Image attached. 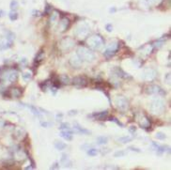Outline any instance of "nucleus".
Listing matches in <instances>:
<instances>
[{
  "instance_id": "1",
  "label": "nucleus",
  "mask_w": 171,
  "mask_h": 170,
  "mask_svg": "<svg viewBox=\"0 0 171 170\" xmlns=\"http://www.w3.org/2000/svg\"><path fill=\"white\" fill-rule=\"evenodd\" d=\"M87 44L89 45V47L95 50H100L104 44V41L101 36L99 35H92L89 39L87 40Z\"/></svg>"
},
{
  "instance_id": "2",
  "label": "nucleus",
  "mask_w": 171,
  "mask_h": 170,
  "mask_svg": "<svg viewBox=\"0 0 171 170\" xmlns=\"http://www.w3.org/2000/svg\"><path fill=\"white\" fill-rule=\"evenodd\" d=\"M77 55L81 60H86V61H92L95 58L94 54L92 53L90 49H87L86 47H79L77 50Z\"/></svg>"
},
{
  "instance_id": "3",
  "label": "nucleus",
  "mask_w": 171,
  "mask_h": 170,
  "mask_svg": "<svg viewBox=\"0 0 171 170\" xmlns=\"http://www.w3.org/2000/svg\"><path fill=\"white\" fill-rule=\"evenodd\" d=\"M165 103L162 100H155L151 102V105H150V110L153 112V114H162L163 112L165 111Z\"/></svg>"
},
{
  "instance_id": "4",
  "label": "nucleus",
  "mask_w": 171,
  "mask_h": 170,
  "mask_svg": "<svg viewBox=\"0 0 171 170\" xmlns=\"http://www.w3.org/2000/svg\"><path fill=\"white\" fill-rule=\"evenodd\" d=\"M71 83L76 87L82 88V87H86L87 85V79L86 78L85 76H76V77H74L72 79Z\"/></svg>"
},
{
  "instance_id": "5",
  "label": "nucleus",
  "mask_w": 171,
  "mask_h": 170,
  "mask_svg": "<svg viewBox=\"0 0 171 170\" xmlns=\"http://www.w3.org/2000/svg\"><path fill=\"white\" fill-rule=\"evenodd\" d=\"M147 93L149 94H156V95H160V96H165L166 94V91L164 90L163 88H161L159 85H150V87L147 88Z\"/></svg>"
},
{
  "instance_id": "6",
  "label": "nucleus",
  "mask_w": 171,
  "mask_h": 170,
  "mask_svg": "<svg viewBox=\"0 0 171 170\" xmlns=\"http://www.w3.org/2000/svg\"><path fill=\"white\" fill-rule=\"evenodd\" d=\"M116 105H117V107L119 110L124 111V110H126L128 108V101H127V99L125 97H122V96L118 97L116 99Z\"/></svg>"
},
{
  "instance_id": "7",
  "label": "nucleus",
  "mask_w": 171,
  "mask_h": 170,
  "mask_svg": "<svg viewBox=\"0 0 171 170\" xmlns=\"http://www.w3.org/2000/svg\"><path fill=\"white\" fill-rule=\"evenodd\" d=\"M118 50V43H114V44L112 43V44L105 50L104 56H105L106 57H113L115 54L117 53Z\"/></svg>"
},
{
  "instance_id": "8",
  "label": "nucleus",
  "mask_w": 171,
  "mask_h": 170,
  "mask_svg": "<svg viewBox=\"0 0 171 170\" xmlns=\"http://www.w3.org/2000/svg\"><path fill=\"white\" fill-rule=\"evenodd\" d=\"M75 35L76 36H78V37H85L86 35H87V33H88V27L87 26H86V25H83V26H79V27H77V29L75 30Z\"/></svg>"
},
{
  "instance_id": "9",
  "label": "nucleus",
  "mask_w": 171,
  "mask_h": 170,
  "mask_svg": "<svg viewBox=\"0 0 171 170\" xmlns=\"http://www.w3.org/2000/svg\"><path fill=\"white\" fill-rule=\"evenodd\" d=\"M114 73L116 74V76L118 77H120V78H123V79H131L132 77L130 76V74H128L127 72H125L122 69L118 68V67H116L114 69Z\"/></svg>"
},
{
  "instance_id": "10",
  "label": "nucleus",
  "mask_w": 171,
  "mask_h": 170,
  "mask_svg": "<svg viewBox=\"0 0 171 170\" xmlns=\"http://www.w3.org/2000/svg\"><path fill=\"white\" fill-rule=\"evenodd\" d=\"M138 122H139V125L141 126L142 128H150V118L148 117H146L145 115H142L140 118H138Z\"/></svg>"
},
{
  "instance_id": "11",
  "label": "nucleus",
  "mask_w": 171,
  "mask_h": 170,
  "mask_svg": "<svg viewBox=\"0 0 171 170\" xmlns=\"http://www.w3.org/2000/svg\"><path fill=\"white\" fill-rule=\"evenodd\" d=\"M22 94H23V91L18 87H12L9 91V95L11 98H20Z\"/></svg>"
},
{
  "instance_id": "12",
  "label": "nucleus",
  "mask_w": 171,
  "mask_h": 170,
  "mask_svg": "<svg viewBox=\"0 0 171 170\" xmlns=\"http://www.w3.org/2000/svg\"><path fill=\"white\" fill-rule=\"evenodd\" d=\"M60 164L63 166H65V167H71L72 165L71 161L69 159V157H68L67 154H62V157L60 159Z\"/></svg>"
},
{
  "instance_id": "13",
  "label": "nucleus",
  "mask_w": 171,
  "mask_h": 170,
  "mask_svg": "<svg viewBox=\"0 0 171 170\" xmlns=\"http://www.w3.org/2000/svg\"><path fill=\"white\" fill-rule=\"evenodd\" d=\"M91 117H94L96 119L98 120H101V121H104L105 119H107V117H108V111H102L101 113H98V114H94V115H92Z\"/></svg>"
},
{
  "instance_id": "14",
  "label": "nucleus",
  "mask_w": 171,
  "mask_h": 170,
  "mask_svg": "<svg viewBox=\"0 0 171 170\" xmlns=\"http://www.w3.org/2000/svg\"><path fill=\"white\" fill-rule=\"evenodd\" d=\"M70 25V20L67 17H63L60 20V25H59V28L61 29V31H66L69 27Z\"/></svg>"
},
{
  "instance_id": "15",
  "label": "nucleus",
  "mask_w": 171,
  "mask_h": 170,
  "mask_svg": "<svg viewBox=\"0 0 171 170\" xmlns=\"http://www.w3.org/2000/svg\"><path fill=\"white\" fill-rule=\"evenodd\" d=\"M43 58H44V51H43V49L37 54V56H36V57L34 59V62L36 65H40V63H42L43 62Z\"/></svg>"
},
{
  "instance_id": "16",
  "label": "nucleus",
  "mask_w": 171,
  "mask_h": 170,
  "mask_svg": "<svg viewBox=\"0 0 171 170\" xmlns=\"http://www.w3.org/2000/svg\"><path fill=\"white\" fill-rule=\"evenodd\" d=\"M73 127H74V131L76 132V133H83V134H89V133H90L89 131H87V130H86V129H84V128H82L78 123H74Z\"/></svg>"
},
{
  "instance_id": "17",
  "label": "nucleus",
  "mask_w": 171,
  "mask_h": 170,
  "mask_svg": "<svg viewBox=\"0 0 171 170\" xmlns=\"http://www.w3.org/2000/svg\"><path fill=\"white\" fill-rule=\"evenodd\" d=\"M71 134H72V132L70 131V130H67V131H62L60 133V136L66 139V140H68V141H71V140H72V135Z\"/></svg>"
},
{
  "instance_id": "18",
  "label": "nucleus",
  "mask_w": 171,
  "mask_h": 170,
  "mask_svg": "<svg viewBox=\"0 0 171 170\" xmlns=\"http://www.w3.org/2000/svg\"><path fill=\"white\" fill-rule=\"evenodd\" d=\"M55 148L57 149V150H63L67 148V145L63 142H61V141H57L56 143H55Z\"/></svg>"
},
{
  "instance_id": "19",
  "label": "nucleus",
  "mask_w": 171,
  "mask_h": 170,
  "mask_svg": "<svg viewBox=\"0 0 171 170\" xmlns=\"http://www.w3.org/2000/svg\"><path fill=\"white\" fill-rule=\"evenodd\" d=\"M13 42H11L9 41H6L5 42H2L0 44V50H6V49H9L12 46Z\"/></svg>"
},
{
  "instance_id": "20",
  "label": "nucleus",
  "mask_w": 171,
  "mask_h": 170,
  "mask_svg": "<svg viewBox=\"0 0 171 170\" xmlns=\"http://www.w3.org/2000/svg\"><path fill=\"white\" fill-rule=\"evenodd\" d=\"M59 80H60V83L65 84V85H67V84H70V83H71V80H70L68 75H65V74L61 75V76L59 77Z\"/></svg>"
},
{
  "instance_id": "21",
  "label": "nucleus",
  "mask_w": 171,
  "mask_h": 170,
  "mask_svg": "<svg viewBox=\"0 0 171 170\" xmlns=\"http://www.w3.org/2000/svg\"><path fill=\"white\" fill-rule=\"evenodd\" d=\"M108 142V137L106 136H99L97 137V144L99 145H104Z\"/></svg>"
},
{
  "instance_id": "22",
  "label": "nucleus",
  "mask_w": 171,
  "mask_h": 170,
  "mask_svg": "<svg viewBox=\"0 0 171 170\" xmlns=\"http://www.w3.org/2000/svg\"><path fill=\"white\" fill-rule=\"evenodd\" d=\"M132 140H133V138H132V137H130V136H123V137H119V138H118V142L123 143V144L129 143V142H131Z\"/></svg>"
},
{
  "instance_id": "23",
  "label": "nucleus",
  "mask_w": 171,
  "mask_h": 170,
  "mask_svg": "<svg viewBox=\"0 0 171 170\" xmlns=\"http://www.w3.org/2000/svg\"><path fill=\"white\" fill-rule=\"evenodd\" d=\"M53 11V7L48 4V3H46L45 4V9H44V14L45 15H49V14H51V12Z\"/></svg>"
},
{
  "instance_id": "24",
  "label": "nucleus",
  "mask_w": 171,
  "mask_h": 170,
  "mask_svg": "<svg viewBox=\"0 0 171 170\" xmlns=\"http://www.w3.org/2000/svg\"><path fill=\"white\" fill-rule=\"evenodd\" d=\"M9 17H10L11 21H16L18 19V13L15 11H11L9 14Z\"/></svg>"
},
{
  "instance_id": "25",
  "label": "nucleus",
  "mask_w": 171,
  "mask_h": 170,
  "mask_svg": "<svg viewBox=\"0 0 171 170\" xmlns=\"http://www.w3.org/2000/svg\"><path fill=\"white\" fill-rule=\"evenodd\" d=\"M107 119H108L109 121H112V122H115L116 124H118V126H120V127H124V125H123L122 123L120 122V121H118V118H116L115 117H107Z\"/></svg>"
},
{
  "instance_id": "26",
  "label": "nucleus",
  "mask_w": 171,
  "mask_h": 170,
  "mask_svg": "<svg viewBox=\"0 0 171 170\" xmlns=\"http://www.w3.org/2000/svg\"><path fill=\"white\" fill-rule=\"evenodd\" d=\"M14 39H15L14 33H12V32H11V31H8V33H7V41H9V42H13Z\"/></svg>"
},
{
  "instance_id": "27",
  "label": "nucleus",
  "mask_w": 171,
  "mask_h": 170,
  "mask_svg": "<svg viewBox=\"0 0 171 170\" xmlns=\"http://www.w3.org/2000/svg\"><path fill=\"white\" fill-rule=\"evenodd\" d=\"M18 5H19V3H18L17 0H12V1L11 2L10 8L11 9V11H15L17 8H18Z\"/></svg>"
},
{
  "instance_id": "28",
  "label": "nucleus",
  "mask_w": 171,
  "mask_h": 170,
  "mask_svg": "<svg viewBox=\"0 0 171 170\" xmlns=\"http://www.w3.org/2000/svg\"><path fill=\"white\" fill-rule=\"evenodd\" d=\"M98 149H87V154L89 155V156H96L98 154Z\"/></svg>"
},
{
  "instance_id": "29",
  "label": "nucleus",
  "mask_w": 171,
  "mask_h": 170,
  "mask_svg": "<svg viewBox=\"0 0 171 170\" xmlns=\"http://www.w3.org/2000/svg\"><path fill=\"white\" fill-rule=\"evenodd\" d=\"M125 155H126L125 151H123V150H118V151H116L114 153V157L118 158V157H122V156H125Z\"/></svg>"
},
{
  "instance_id": "30",
  "label": "nucleus",
  "mask_w": 171,
  "mask_h": 170,
  "mask_svg": "<svg viewBox=\"0 0 171 170\" xmlns=\"http://www.w3.org/2000/svg\"><path fill=\"white\" fill-rule=\"evenodd\" d=\"M156 138L159 139V140H165L166 138V135L164 133H161V132H158L156 133Z\"/></svg>"
},
{
  "instance_id": "31",
  "label": "nucleus",
  "mask_w": 171,
  "mask_h": 170,
  "mask_svg": "<svg viewBox=\"0 0 171 170\" xmlns=\"http://www.w3.org/2000/svg\"><path fill=\"white\" fill-rule=\"evenodd\" d=\"M159 1H161V0H146V2L149 4L150 6H153V5H156Z\"/></svg>"
},
{
  "instance_id": "32",
  "label": "nucleus",
  "mask_w": 171,
  "mask_h": 170,
  "mask_svg": "<svg viewBox=\"0 0 171 170\" xmlns=\"http://www.w3.org/2000/svg\"><path fill=\"white\" fill-rule=\"evenodd\" d=\"M31 78V73L30 72H26V73H24L23 74V79L27 81V80H30Z\"/></svg>"
},
{
  "instance_id": "33",
  "label": "nucleus",
  "mask_w": 171,
  "mask_h": 170,
  "mask_svg": "<svg viewBox=\"0 0 171 170\" xmlns=\"http://www.w3.org/2000/svg\"><path fill=\"white\" fill-rule=\"evenodd\" d=\"M59 129H61V130H69L70 125L68 124V123H62V124L60 125Z\"/></svg>"
},
{
  "instance_id": "34",
  "label": "nucleus",
  "mask_w": 171,
  "mask_h": 170,
  "mask_svg": "<svg viewBox=\"0 0 171 170\" xmlns=\"http://www.w3.org/2000/svg\"><path fill=\"white\" fill-rule=\"evenodd\" d=\"M105 29H106L108 32H111L113 30V25H111V24H107L106 26H105Z\"/></svg>"
},
{
  "instance_id": "35",
  "label": "nucleus",
  "mask_w": 171,
  "mask_h": 170,
  "mask_svg": "<svg viewBox=\"0 0 171 170\" xmlns=\"http://www.w3.org/2000/svg\"><path fill=\"white\" fill-rule=\"evenodd\" d=\"M165 80L166 81V83H167V84H170V73H167V74L166 75Z\"/></svg>"
},
{
  "instance_id": "36",
  "label": "nucleus",
  "mask_w": 171,
  "mask_h": 170,
  "mask_svg": "<svg viewBox=\"0 0 171 170\" xmlns=\"http://www.w3.org/2000/svg\"><path fill=\"white\" fill-rule=\"evenodd\" d=\"M129 149H132V151H135V152H141V150L137 148H134V147H129Z\"/></svg>"
},
{
  "instance_id": "37",
  "label": "nucleus",
  "mask_w": 171,
  "mask_h": 170,
  "mask_svg": "<svg viewBox=\"0 0 171 170\" xmlns=\"http://www.w3.org/2000/svg\"><path fill=\"white\" fill-rule=\"evenodd\" d=\"M76 114H77V110H71V111H69V113H68L69 116H74Z\"/></svg>"
},
{
  "instance_id": "38",
  "label": "nucleus",
  "mask_w": 171,
  "mask_h": 170,
  "mask_svg": "<svg viewBox=\"0 0 171 170\" xmlns=\"http://www.w3.org/2000/svg\"><path fill=\"white\" fill-rule=\"evenodd\" d=\"M129 131H130L132 133H134L135 132H136V128L134 127V126H132V127L129 128Z\"/></svg>"
},
{
  "instance_id": "39",
  "label": "nucleus",
  "mask_w": 171,
  "mask_h": 170,
  "mask_svg": "<svg viewBox=\"0 0 171 170\" xmlns=\"http://www.w3.org/2000/svg\"><path fill=\"white\" fill-rule=\"evenodd\" d=\"M41 15H42V13H41L40 11H33V16H41Z\"/></svg>"
},
{
  "instance_id": "40",
  "label": "nucleus",
  "mask_w": 171,
  "mask_h": 170,
  "mask_svg": "<svg viewBox=\"0 0 171 170\" xmlns=\"http://www.w3.org/2000/svg\"><path fill=\"white\" fill-rule=\"evenodd\" d=\"M59 166H58V163H56V164H54L53 166H51V169H57Z\"/></svg>"
},
{
  "instance_id": "41",
  "label": "nucleus",
  "mask_w": 171,
  "mask_h": 170,
  "mask_svg": "<svg viewBox=\"0 0 171 170\" xmlns=\"http://www.w3.org/2000/svg\"><path fill=\"white\" fill-rule=\"evenodd\" d=\"M41 125L43 126V127H44V128H47L49 126V124L47 122H43V121H42L41 122Z\"/></svg>"
},
{
  "instance_id": "42",
  "label": "nucleus",
  "mask_w": 171,
  "mask_h": 170,
  "mask_svg": "<svg viewBox=\"0 0 171 170\" xmlns=\"http://www.w3.org/2000/svg\"><path fill=\"white\" fill-rule=\"evenodd\" d=\"M116 11H117V9H116L115 7H112V8L109 10V12H110V13H114V12H116Z\"/></svg>"
},
{
  "instance_id": "43",
  "label": "nucleus",
  "mask_w": 171,
  "mask_h": 170,
  "mask_svg": "<svg viewBox=\"0 0 171 170\" xmlns=\"http://www.w3.org/2000/svg\"><path fill=\"white\" fill-rule=\"evenodd\" d=\"M62 117H63V114H57V119H58L59 117L61 118Z\"/></svg>"
},
{
  "instance_id": "44",
  "label": "nucleus",
  "mask_w": 171,
  "mask_h": 170,
  "mask_svg": "<svg viewBox=\"0 0 171 170\" xmlns=\"http://www.w3.org/2000/svg\"><path fill=\"white\" fill-rule=\"evenodd\" d=\"M3 14H4V11H2V10H0V17H2Z\"/></svg>"
}]
</instances>
